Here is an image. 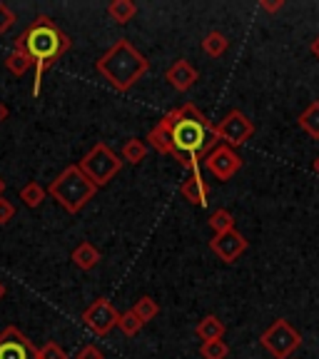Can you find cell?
Returning <instances> with one entry per match:
<instances>
[{"mask_svg":"<svg viewBox=\"0 0 319 359\" xmlns=\"http://www.w3.org/2000/svg\"><path fill=\"white\" fill-rule=\"evenodd\" d=\"M165 120H168L170 135H172V157L190 172L200 170V163H205V157L219 142L215 125H210L208 118L192 102L175 107L172 112L165 115Z\"/></svg>","mask_w":319,"mask_h":359,"instance_id":"cell-1","label":"cell"},{"mask_svg":"<svg viewBox=\"0 0 319 359\" xmlns=\"http://www.w3.org/2000/svg\"><path fill=\"white\" fill-rule=\"evenodd\" d=\"M13 45L22 48V50L30 55V60H33V65H35L33 95H40L43 75L73 48V40H70V35H65L57 28L55 20H50L48 15H38L28 28L18 35Z\"/></svg>","mask_w":319,"mask_h":359,"instance_id":"cell-2","label":"cell"},{"mask_svg":"<svg viewBox=\"0 0 319 359\" xmlns=\"http://www.w3.org/2000/svg\"><path fill=\"white\" fill-rule=\"evenodd\" d=\"M150 60L142 55L128 38H120L112 45L110 50L95 62V70L118 90V93H128L142 75L147 73Z\"/></svg>","mask_w":319,"mask_h":359,"instance_id":"cell-3","label":"cell"},{"mask_svg":"<svg viewBox=\"0 0 319 359\" xmlns=\"http://www.w3.org/2000/svg\"><path fill=\"white\" fill-rule=\"evenodd\" d=\"M48 195H50L65 212L78 215L80 210L97 195V187L90 182L88 175H85L78 165H67V168L50 182Z\"/></svg>","mask_w":319,"mask_h":359,"instance_id":"cell-4","label":"cell"},{"mask_svg":"<svg viewBox=\"0 0 319 359\" xmlns=\"http://www.w3.org/2000/svg\"><path fill=\"white\" fill-rule=\"evenodd\" d=\"M123 157L118 155L115 150H110V145L105 142H97L88 155L78 163V168L88 175V180L95 187H105L115 175L123 170Z\"/></svg>","mask_w":319,"mask_h":359,"instance_id":"cell-5","label":"cell"},{"mask_svg":"<svg viewBox=\"0 0 319 359\" xmlns=\"http://www.w3.org/2000/svg\"><path fill=\"white\" fill-rule=\"evenodd\" d=\"M259 344L267 349L275 359H290L292 354L302 347V334L287 320H277L275 325H269L259 337Z\"/></svg>","mask_w":319,"mask_h":359,"instance_id":"cell-6","label":"cell"},{"mask_svg":"<svg viewBox=\"0 0 319 359\" xmlns=\"http://www.w3.org/2000/svg\"><path fill=\"white\" fill-rule=\"evenodd\" d=\"M215 130H217L222 145H230L237 150V147H242L254 135V123L242 110H230L215 125Z\"/></svg>","mask_w":319,"mask_h":359,"instance_id":"cell-7","label":"cell"},{"mask_svg":"<svg viewBox=\"0 0 319 359\" xmlns=\"http://www.w3.org/2000/svg\"><path fill=\"white\" fill-rule=\"evenodd\" d=\"M120 322V312L115 309V304L110 299L100 297L90 304L83 312V325L88 327L90 332H95L97 337H107Z\"/></svg>","mask_w":319,"mask_h":359,"instance_id":"cell-8","label":"cell"},{"mask_svg":"<svg viewBox=\"0 0 319 359\" xmlns=\"http://www.w3.org/2000/svg\"><path fill=\"white\" fill-rule=\"evenodd\" d=\"M205 168L210 170V175H215L217 180L227 182L242 170V157L235 147L230 145H217L208 157H205Z\"/></svg>","mask_w":319,"mask_h":359,"instance_id":"cell-9","label":"cell"},{"mask_svg":"<svg viewBox=\"0 0 319 359\" xmlns=\"http://www.w3.org/2000/svg\"><path fill=\"white\" fill-rule=\"evenodd\" d=\"M38 347L18 327H6L0 332V359H35Z\"/></svg>","mask_w":319,"mask_h":359,"instance_id":"cell-10","label":"cell"},{"mask_svg":"<svg viewBox=\"0 0 319 359\" xmlns=\"http://www.w3.org/2000/svg\"><path fill=\"white\" fill-rule=\"evenodd\" d=\"M247 245H250V242H247L245 235L237 232V230L224 232V235H215L212 240H210V250H212V252L227 264L237 262V257L245 252Z\"/></svg>","mask_w":319,"mask_h":359,"instance_id":"cell-11","label":"cell"},{"mask_svg":"<svg viewBox=\"0 0 319 359\" xmlns=\"http://www.w3.org/2000/svg\"><path fill=\"white\" fill-rule=\"evenodd\" d=\"M165 80H168L177 93H187V90L200 80V73H197V67L192 65L190 60H175L172 65L165 70Z\"/></svg>","mask_w":319,"mask_h":359,"instance_id":"cell-12","label":"cell"},{"mask_svg":"<svg viewBox=\"0 0 319 359\" xmlns=\"http://www.w3.org/2000/svg\"><path fill=\"white\" fill-rule=\"evenodd\" d=\"M179 195L185 197L190 205H197V208H205V205H208V185H205L200 170H192L190 177L179 185Z\"/></svg>","mask_w":319,"mask_h":359,"instance_id":"cell-13","label":"cell"},{"mask_svg":"<svg viewBox=\"0 0 319 359\" xmlns=\"http://www.w3.org/2000/svg\"><path fill=\"white\" fill-rule=\"evenodd\" d=\"M73 262H75V267H80V269H85V272H90V269H95L97 264H100V259H102V255H100V250H97L93 242H80L78 247L73 250Z\"/></svg>","mask_w":319,"mask_h":359,"instance_id":"cell-14","label":"cell"},{"mask_svg":"<svg viewBox=\"0 0 319 359\" xmlns=\"http://www.w3.org/2000/svg\"><path fill=\"white\" fill-rule=\"evenodd\" d=\"M147 140H150V145L155 147L160 155H172V135H170V125L165 118L150 130Z\"/></svg>","mask_w":319,"mask_h":359,"instance_id":"cell-15","label":"cell"},{"mask_svg":"<svg viewBox=\"0 0 319 359\" xmlns=\"http://www.w3.org/2000/svg\"><path fill=\"white\" fill-rule=\"evenodd\" d=\"M6 67L11 70V75H15V78H22V75L28 73L33 65V60H30V55L22 48H18V45H13V50L6 55Z\"/></svg>","mask_w":319,"mask_h":359,"instance_id":"cell-16","label":"cell"},{"mask_svg":"<svg viewBox=\"0 0 319 359\" xmlns=\"http://www.w3.org/2000/svg\"><path fill=\"white\" fill-rule=\"evenodd\" d=\"M195 332H197V337H200L202 342H210V339H222L224 325H222V320H219V317L208 314V317H202V320L197 322Z\"/></svg>","mask_w":319,"mask_h":359,"instance_id":"cell-17","label":"cell"},{"mask_svg":"<svg viewBox=\"0 0 319 359\" xmlns=\"http://www.w3.org/2000/svg\"><path fill=\"white\" fill-rule=\"evenodd\" d=\"M227 48H230V40H227V35H224L222 30H210V33L202 38V50L210 57H222L224 53H227Z\"/></svg>","mask_w":319,"mask_h":359,"instance_id":"cell-18","label":"cell"},{"mask_svg":"<svg viewBox=\"0 0 319 359\" xmlns=\"http://www.w3.org/2000/svg\"><path fill=\"white\" fill-rule=\"evenodd\" d=\"M297 123L312 140H319V100L309 102V105L304 107L302 115L297 118Z\"/></svg>","mask_w":319,"mask_h":359,"instance_id":"cell-19","label":"cell"},{"mask_svg":"<svg viewBox=\"0 0 319 359\" xmlns=\"http://www.w3.org/2000/svg\"><path fill=\"white\" fill-rule=\"evenodd\" d=\"M107 15L118 22V25H128L137 15V6H135L133 0H112L110 6H107Z\"/></svg>","mask_w":319,"mask_h":359,"instance_id":"cell-20","label":"cell"},{"mask_svg":"<svg viewBox=\"0 0 319 359\" xmlns=\"http://www.w3.org/2000/svg\"><path fill=\"white\" fill-rule=\"evenodd\" d=\"M45 197H48V190H45V187L40 185V182H28V185L20 187V200H22V205H25V208H30V210L40 208Z\"/></svg>","mask_w":319,"mask_h":359,"instance_id":"cell-21","label":"cell"},{"mask_svg":"<svg viewBox=\"0 0 319 359\" xmlns=\"http://www.w3.org/2000/svg\"><path fill=\"white\" fill-rule=\"evenodd\" d=\"M145 155H147V145L142 140H137V137H130L123 145V152H120L123 163L128 165H140L145 160Z\"/></svg>","mask_w":319,"mask_h":359,"instance_id":"cell-22","label":"cell"},{"mask_svg":"<svg viewBox=\"0 0 319 359\" xmlns=\"http://www.w3.org/2000/svg\"><path fill=\"white\" fill-rule=\"evenodd\" d=\"M208 224H210V230H212L215 235H224V232L235 230V217H232L230 210L219 208V210H215V212L210 215Z\"/></svg>","mask_w":319,"mask_h":359,"instance_id":"cell-23","label":"cell"},{"mask_svg":"<svg viewBox=\"0 0 319 359\" xmlns=\"http://www.w3.org/2000/svg\"><path fill=\"white\" fill-rule=\"evenodd\" d=\"M133 312L137 314L142 320V325H147V322H152L160 314V304H157V299H152V297H147V294H142L137 302L133 304Z\"/></svg>","mask_w":319,"mask_h":359,"instance_id":"cell-24","label":"cell"},{"mask_svg":"<svg viewBox=\"0 0 319 359\" xmlns=\"http://www.w3.org/2000/svg\"><path fill=\"white\" fill-rule=\"evenodd\" d=\"M200 354L202 359H227L230 344L224 342V339H210V342H202Z\"/></svg>","mask_w":319,"mask_h":359,"instance_id":"cell-25","label":"cell"},{"mask_svg":"<svg viewBox=\"0 0 319 359\" xmlns=\"http://www.w3.org/2000/svg\"><path fill=\"white\" fill-rule=\"evenodd\" d=\"M118 327H120V332H123L125 337H135L137 332L142 330V320L133 312V309H128L125 314H120Z\"/></svg>","mask_w":319,"mask_h":359,"instance_id":"cell-26","label":"cell"},{"mask_svg":"<svg viewBox=\"0 0 319 359\" xmlns=\"http://www.w3.org/2000/svg\"><path fill=\"white\" fill-rule=\"evenodd\" d=\"M35 359H67V354H65V349H62L60 344L45 342L43 347H38V352H35Z\"/></svg>","mask_w":319,"mask_h":359,"instance_id":"cell-27","label":"cell"},{"mask_svg":"<svg viewBox=\"0 0 319 359\" xmlns=\"http://www.w3.org/2000/svg\"><path fill=\"white\" fill-rule=\"evenodd\" d=\"M15 13L11 11V8L6 6V3H0V35H6L8 30L13 28V25H15Z\"/></svg>","mask_w":319,"mask_h":359,"instance_id":"cell-28","label":"cell"},{"mask_svg":"<svg viewBox=\"0 0 319 359\" xmlns=\"http://www.w3.org/2000/svg\"><path fill=\"white\" fill-rule=\"evenodd\" d=\"M75 359H105V354H102V349L97 347V344H85V347H80V352L75 354Z\"/></svg>","mask_w":319,"mask_h":359,"instance_id":"cell-29","label":"cell"},{"mask_svg":"<svg viewBox=\"0 0 319 359\" xmlns=\"http://www.w3.org/2000/svg\"><path fill=\"white\" fill-rule=\"evenodd\" d=\"M15 217V205L6 197H0V224H8Z\"/></svg>","mask_w":319,"mask_h":359,"instance_id":"cell-30","label":"cell"},{"mask_svg":"<svg viewBox=\"0 0 319 359\" xmlns=\"http://www.w3.org/2000/svg\"><path fill=\"white\" fill-rule=\"evenodd\" d=\"M259 6H262L264 13H280L285 8V0H262Z\"/></svg>","mask_w":319,"mask_h":359,"instance_id":"cell-31","label":"cell"},{"mask_svg":"<svg viewBox=\"0 0 319 359\" xmlns=\"http://www.w3.org/2000/svg\"><path fill=\"white\" fill-rule=\"evenodd\" d=\"M8 118H11V107H8L6 102H0V125L6 123Z\"/></svg>","mask_w":319,"mask_h":359,"instance_id":"cell-32","label":"cell"},{"mask_svg":"<svg viewBox=\"0 0 319 359\" xmlns=\"http://www.w3.org/2000/svg\"><path fill=\"white\" fill-rule=\"evenodd\" d=\"M309 50H312V55H314V57H317V60H319V35H317V38L312 40V45H309Z\"/></svg>","mask_w":319,"mask_h":359,"instance_id":"cell-33","label":"cell"},{"mask_svg":"<svg viewBox=\"0 0 319 359\" xmlns=\"http://www.w3.org/2000/svg\"><path fill=\"white\" fill-rule=\"evenodd\" d=\"M312 170H314V172L319 175V155H317V160H314V163H312Z\"/></svg>","mask_w":319,"mask_h":359,"instance_id":"cell-34","label":"cell"},{"mask_svg":"<svg viewBox=\"0 0 319 359\" xmlns=\"http://www.w3.org/2000/svg\"><path fill=\"white\" fill-rule=\"evenodd\" d=\"M6 297V285H3V282H0V299Z\"/></svg>","mask_w":319,"mask_h":359,"instance_id":"cell-35","label":"cell"},{"mask_svg":"<svg viewBox=\"0 0 319 359\" xmlns=\"http://www.w3.org/2000/svg\"><path fill=\"white\" fill-rule=\"evenodd\" d=\"M3 190H6V180L0 177V197H3Z\"/></svg>","mask_w":319,"mask_h":359,"instance_id":"cell-36","label":"cell"}]
</instances>
